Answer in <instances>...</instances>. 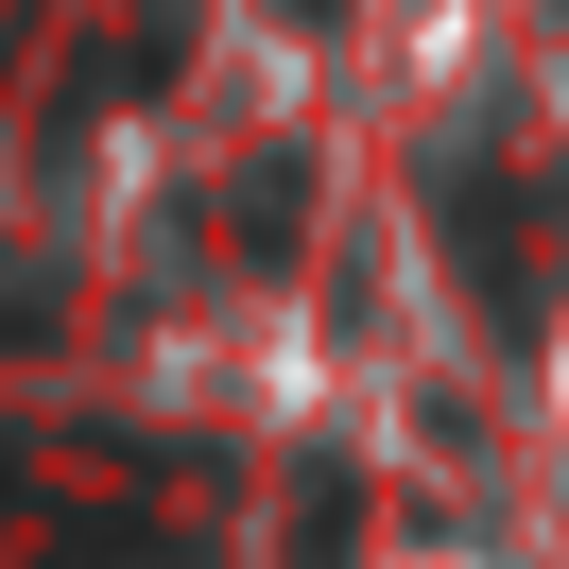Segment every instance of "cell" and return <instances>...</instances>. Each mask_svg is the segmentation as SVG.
<instances>
[{"label":"cell","instance_id":"1","mask_svg":"<svg viewBox=\"0 0 569 569\" xmlns=\"http://www.w3.org/2000/svg\"><path fill=\"white\" fill-rule=\"evenodd\" d=\"M346 552H362V483L311 466V483H293V569H346Z\"/></svg>","mask_w":569,"mask_h":569}]
</instances>
